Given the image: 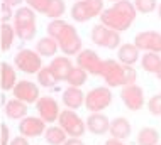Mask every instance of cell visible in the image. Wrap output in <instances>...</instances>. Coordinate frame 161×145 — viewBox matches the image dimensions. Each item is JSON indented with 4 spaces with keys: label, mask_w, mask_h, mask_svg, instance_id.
<instances>
[{
    "label": "cell",
    "mask_w": 161,
    "mask_h": 145,
    "mask_svg": "<svg viewBox=\"0 0 161 145\" xmlns=\"http://www.w3.org/2000/svg\"><path fill=\"white\" fill-rule=\"evenodd\" d=\"M86 78H88V73L83 71L81 68H78V66H73V69L69 71L66 81H68L69 86L80 88L81 85H85V83H86Z\"/></svg>",
    "instance_id": "cell-27"
},
{
    "label": "cell",
    "mask_w": 161,
    "mask_h": 145,
    "mask_svg": "<svg viewBox=\"0 0 161 145\" xmlns=\"http://www.w3.org/2000/svg\"><path fill=\"white\" fill-rule=\"evenodd\" d=\"M64 10H66L64 0H49L46 8V15L51 17V20H54V19H59L64 14Z\"/></svg>",
    "instance_id": "cell-30"
},
{
    "label": "cell",
    "mask_w": 161,
    "mask_h": 145,
    "mask_svg": "<svg viewBox=\"0 0 161 145\" xmlns=\"http://www.w3.org/2000/svg\"><path fill=\"white\" fill-rule=\"evenodd\" d=\"M36 110H37V117L41 118L44 123H54L59 117V105L53 96H39V100L36 101Z\"/></svg>",
    "instance_id": "cell-8"
},
{
    "label": "cell",
    "mask_w": 161,
    "mask_h": 145,
    "mask_svg": "<svg viewBox=\"0 0 161 145\" xmlns=\"http://www.w3.org/2000/svg\"><path fill=\"white\" fill-rule=\"evenodd\" d=\"M22 2H24V0H3V3H5V5H8V7H12V8L17 7L19 3H22Z\"/></svg>",
    "instance_id": "cell-40"
},
{
    "label": "cell",
    "mask_w": 161,
    "mask_h": 145,
    "mask_svg": "<svg viewBox=\"0 0 161 145\" xmlns=\"http://www.w3.org/2000/svg\"><path fill=\"white\" fill-rule=\"evenodd\" d=\"M100 76L103 78L105 85L108 88L115 86H129L136 85L137 81V71L132 66H124L115 59H105L102 61V69Z\"/></svg>",
    "instance_id": "cell-2"
},
{
    "label": "cell",
    "mask_w": 161,
    "mask_h": 145,
    "mask_svg": "<svg viewBox=\"0 0 161 145\" xmlns=\"http://www.w3.org/2000/svg\"><path fill=\"white\" fill-rule=\"evenodd\" d=\"M47 68H49V71L53 73L56 81H66L69 71L73 69V63H71L69 58H66V56H58V58H54L53 61H51Z\"/></svg>",
    "instance_id": "cell-16"
},
{
    "label": "cell",
    "mask_w": 161,
    "mask_h": 145,
    "mask_svg": "<svg viewBox=\"0 0 161 145\" xmlns=\"http://www.w3.org/2000/svg\"><path fill=\"white\" fill-rule=\"evenodd\" d=\"M112 2H117V0H112Z\"/></svg>",
    "instance_id": "cell-44"
},
{
    "label": "cell",
    "mask_w": 161,
    "mask_h": 145,
    "mask_svg": "<svg viewBox=\"0 0 161 145\" xmlns=\"http://www.w3.org/2000/svg\"><path fill=\"white\" fill-rule=\"evenodd\" d=\"M103 145H127V143H125V142H119V140H114V138H108Z\"/></svg>",
    "instance_id": "cell-41"
},
{
    "label": "cell",
    "mask_w": 161,
    "mask_h": 145,
    "mask_svg": "<svg viewBox=\"0 0 161 145\" xmlns=\"http://www.w3.org/2000/svg\"><path fill=\"white\" fill-rule=\"evenodd\" d=\"M120 98H122V103L130 110V111H139V110L144 106V103H146L144 90H142L139 85L124 86L122 91H120Z\"/></svg>",
    "instance_id": "cell-11"
},
{
    "label": "cell",
    "mask_w": 161,
    "mask_h": 145,
    "mask_svg": "<svg viewBox=\"0 0 161 145\" xmlns=\"http://www.w3.org/2000/svg\"><path fill=\"white\" fill-rule=\"evenodd\" d=\"M8 145H29V142L25 137H22V135H17V137L10 138V143Z\"/></svg>",
    "instance_id": "cell-38"
},
{
    "label": "cell",
    "mask_w": 161,
    "mask_h": 145,
    "mask_svg": "<svg viewBox=\"0 0 161 145\" xmlns=\"http://www.w3.org/2000/svg\"><path fill=\"white\" fill-rule=\"evenodd\" d=\"M130 132H132V127H130V122L125 117H117V118H114V120H110L108 133L112 135L114 140L125 142V140L130 137Z\"/></svg>",
    "instance_id": "cell-15"
},
{
    "label": "cell",
    "mask_w": 161,
    "mask_h": 145,
    "mask_svg": "<svg viewBox=\"0 0 161 145\" xmlns=\"http://www.w3.org/2000/svg\"><path fill=\"white\" fill-rule=\"evenodd\" d=\"M27 2V7L32 8L34 12H41V14H46V8L49 0H25Z\"/></svg>",
    "instance_id": "cell-35"
},
{
    "label": "cell",
    "mask_w": 161,
    "mask_h": 145,
    "mask_svg": "<svg viewBox=\"0 0 161 145\" xmlns=\"http://www.w3.org/2000/svg\"><path fill=\"white\" fill-rule=\"evenodd\" d=\"M12 91H14L15 100H19V101H22L25 105L36 103L39 100V86L34 85L32 81H25V80L17 81Z\"/></svg>",
    "instance_id": "cell-13"
},
{
    "label": "cell",
    "mask_w": 161,
    "mask_h": 145,
    "mask_svg": "<svg viewBox=\"0 0 161 145\" xmlns=\"http://www.w3.org/2000/svg\"><path fill=\"white\" fill-rule=\"evenodd\" d=\"M66 27H68V22H64L63 19H54L47 24V36L58 42V39L63 36V32L66 30Z\"/></svg>",
    "instance_id": "cell-29"
},
{
    "label": "cell",
    "mask_w": 161,
    "mask_h": 145,
    "mask_svg": "<svg viewBox=\"0 0 161 145\" xmlns=\"http://www.w3.org/2000/svg\"><path fill=\"white\" fill-rule=\"evenodd\" d=\"M132 3H134L136 12H141V14H149V12H153L158 7L156 0H134Z\"/></svg>",
    "instance_id": "cell-32"
},
{
    "label": "cell",
    "mask_w": 161,
    "mask_h": 145,
    "mask_svg": "<svg viewBox=\"0 0 161 145\" xmlns=\"http://www.w3.org/2000/svg\"><path fill=\"white\" fill-rule=\"evenodd\" d=\"M63 103L68 110H76L80 108L81 105H85V93L80 90V88H73L68 86L66 90L63 91Z\"/></svg>",
    "instance_id": "cell-19"
},
{
    "label": "cell",
    "mask_w": 161,
    "mask_h": 145,
    "mask_svg": "<svg viewBox=\"0 0 161 145\" xmlns=\"http://www.w3.org/2000/svg\"><path fill=\"white\" fill-rule=\"evenodd\" d=\"M103 10V0H78L71 7V17L76 22H86L98 17Z\"/></svg>",
    "instance_id": "cell-6"
},
{
    "label": "cell",
    "mask_w": 161,
    "mask_h": 145,
    "mask_svg": "<svg viewBox=\"0 0 161 145\" xmlns=\"http://www.w3.org/2000/svg\"><path fill=\"white\" fill-rule=\"evenodd\" d=\"M19 132L25 138L39 137L46 132V123L39 117H24L19 123Z\"/></svg>",
    "instance_id": "cell-14"
},
{
    "label": "cell",
    "mask_w": 161,
    "mask_h": 145,
    "mask_svg": "<svg viewBox=\"0 0 161 145\" xmlns=\"http://www.w3.org/2000/svg\"><path fill=\"white\" fill-rule=\"evenodd\" d=\"M110 32V29L105 27L103 24H97L92 27V32H90V37H92V42L97 44V46L103 47L105 46V41H107V36Z\"/></svg>",
    "instance_id": "cell-28"
},
{
    "label": "cell",
    "mask_w": 161,
    "mask_h": 145,
    "mask_svg": "<svg viewBox=\"0 0 161 145\" xmlns=\"http://www.w3.org/2000/svg\"><path fill=\"white\" fill-rule=\"evenodd\" d=\"M5 115L10 120H22L27 115V105L19 101V100H8L5 103Z\"/></svg>",
    "instance_id": "cell-21"
},
{
    "label": "cell",
    "mask_w": 161,
    "mask_h": 145,
    "mask_svg": "<svg viewBox=\"0 0 161 145\" xmlns=\"http://www.w3.org/2000/svg\"><path fill=\"white\" fill-rule=\"evenodd\" d=\"M108 125H110V122H108V118L103 115V113H90L88 118H86V122H85L86 130H88L90 133H93V135L107 133Z\"/></svg>",
    "instance_id": "cell-17"
},
{
    "label": "cell",
    "mask_w": 161,
    "mask_h": 145,
    "mask_svg": "<svg viewBox=\"0 0 161 145\" xmlns=\"http://www.w3.org/2000/svg\"><path fill=\"white\" fill-rule=\"evenodd\" d=\"M58 123H59V127H61L63 132L68 135L69 138H80L81 135L85 133V130H86L85 122L81 120L73 110H68V108L59 111Z\"/></svg>",
    "instance_id": "cell-5"
},
{
    "label": "cell",
    "mask_w": 161,
    "mask_h": 145,
    "mask_svg": "<svg viewBox=\"0 0 161 145\" xmlns=\"http://www.w3.org/2000/svg\"><path fill=\"white\" fill-rule=\"evenodd\" d=\"M141 66L144 71L156 74L161 66V56L156 54V52H144L141 56Z\"/></svg>",
    "instance_id": "cell-25"
},
{
    "label": "cell",
    "mask_w": 161,
    "mask_h": 145,
    "mask_svg": "<svg viewBox=\"0 0 161 145\" xmlns=\"http://www.w3.org/2000/svg\"><path fill=\"white\" fill-rule=\"evenodd\" d=\"M76 2H78V0H76Z\"/></svg>",
    "instance_id": "cell-45"
},
{
    "label": "cell",
    "mask_w": 161,
    "mask_h": 145,
    "mask_svg": "<svg viewBox=\"0 0 161 145\" xmlns=\"http://www.w3.org/2000/svg\"><path fill=\"white\" fill-rule=\"evenodd\" d=\"M10 19H14V8L2 3V20L3 22H8Z\"/></svg>",
    "instance_id": "cell-37"
},
{
    "label": "cell",
    "mask_w": 161,
    "mask_h": 145,
    "mask_svg": "<svg viewBox=\"0 0 161 145\" xmlns=\"http://www.w3.org/2000/svg\"><path fill=\"white\" fill-rule=\"evenodd\" d=\"M63 145H85V143L81 142L80 138H66V142H64Z\"/></svg>",
    "instance_id": "cell-39"
},
{
    "label": "cell",
    "mask_w": 161,
    "mask_h": 145,
    "mask_svg": "<svg viewBox=\"0 0 161 145\" xmlns=\"http://www.w3.org/2000/svg\"><path fill=\"white\" fill-rule=\"evenodd\" d=\"M117 59L124 66H132L141 59V54H139V49L134 44L125 42L122 46H119V49H117Z\"/></svg>",
    "instance_id": "cell-18"
},
{
    "label": "cell",
    "mask_w": 161,
    "mask_h": 145,
    "mask_svg": "<svg viewBox=\"0 0 161 145\" xmlns=\"http://www.w3.org/2000/svg\"><path fill=\"white\" fill-rule=\"evenodd\" d=\"M15 36L22 41H31L36 36V14L29 7H19L14 14Z\"/></svg>",
    "instance_id": "cell-3"
},
{
    "label": "cell",
    "mask_w": 161,
    "mask_h": 145,
    "mask_svg": "<svg viewBox=\"0 0 161 145\" xmlns=\"http://www.w3.org/2000/svg\"><path fill=\"white\" fill-rule=\"evenodd\" d=\"M112 98L114 96H112V91L108 90V86H97L85 95V106L92 113H100L102 110L110 106Z\"/></svg>",
    "instance_id": "cell-4"
},
{
    "label": "cell",
    "mask_w": 161,
    "mask_h": 145,
    "mask_svg": "<svg viewBox=\"0 0 161 145\" xmlns=\"http://www.w3.org/2000/svg\"><path fill=\"white\" fill-rule=\"evenodd\" d=\"M76 66L81 68L83 71L93 76H100V69H102V59L95 51L92 49H81L76 54Z\"/></svg>",
    "instance_id": "cell-12"
},
{
    "label": "cell",
    "mask_w": 161,
    "mask_h": 145,
    "mask_svg": "<svg viewBox=\"0 0 161 145\" xmlns=\"http://www.w3.org/2000/svg\"><path fill=\"white\" fill-rule=\"evenodd\" d=\"M58 49H59L58 42H56L54 39H51L49 36H46V37H41L36 42V49H34V51H36L41 58H42V56H44V58H49V56H54Z\"/></svg>",
    "instance_id": "cell-22"
},
{
    "label": "cell",
    "mask_w": 161,
    "mask_h": 145,
    "mask_svg": "<svg viewBox=\"0 0 161 145\" xmlns=\"http://www.w3.org/2000/svg\"><path fill=\"white\" fill-rule=\"evenodd\" d=\"M15 68L22 73L34 74L42 68V58L32 49H20L15 54Z\"/></svg>",
    "instance_id": "cell-7"
},
{
    "label": "cell",
    "mask_w": 161,
    "mask_h": 145,
    "mask_svg": "<svg viewBox=\"0 0 161 145\" xmlns=\"http://www.w3.org/2000/svg\"><path fill=\"white\" fill-rule=\"evenodd\" d=\"M10 143V130L5 123L0 125V145H8Z\"/></svg>",
    "instance_id": "cell-36"
},
{
    "label": "cell",
    "mask_w": 161,
    "mask_h": 145,
    "mask_svg": "<svg viewBox=\"0 0 161 145\" xmlns=\"http://www.w3.org/2000/svg\"><path fill=\"white\" fill-rule=\"evenodd\" d=\"M66 137L68 135L64 133L59 125L58 127H49V128H46V132H44V138L49 145H63L66 142Z\"/></svg>",
    "instance_id": "cell-26"
},
{
    "label": "cell",
    "mask_w": 161,
    "mask_h": 145,
    "mask_svg": "<svg viewBox=\"0 0 161 145\" xmlns=\"http://www.w3.org/2000/svg\"><path fill=\"white\" fill-rule=\"evenodd\" d=\"M156 76H158V80L161 81V66H159V69H158V73H156Z\"/></svg>",
    "instance_id": "cell-42"
},
{
    "label": "cell",
    "mask_w": 161,
    "mask_h": 145,
    "mask_svg": "<svg viewBox=\"0 0 161 145\" xmlns=\"http://www.w3.org/2000/svg\"><path fill=\"white\" fill-rule=\"evenodd\" d=\"M15 83H17V74L14 66L8 63H2L0 64V86H2V90L3 91L14 90Z\"/></svg>",
    "instance_id": "cell-20"
},
{
    "label": "cell",
    "mask_w": 161,
    "mask_h": 145,
    "mask_svg": "<svg viewBox=\"0 0 161 145\" xmlns=\"http://www.w3.org/2000/svg\"><path fill=\"white\" fill-rule=\"evenodd\" d=\"M37 83L41 86H44V88H51L58 81L54 80V76H53V73L49 71V68H47V66H42V68L37 71Z\"/></svg>",
    "instance_id": "cell-31"
},
{
    "label": "cell",
    "mask_w": 161,
    "mask_h": 145,
    "mask_svg": "<svg viewBox=\"0 0 161 145\" xmlns=\"http://www.w3.org/2000/svg\"><path fill=\"white\" fill-rule=\"evenodd\" d=\"M137 145H159V132L154 127H144L137 133Z\"/></svg>",
    "instance_id": "cell-23"
},
{
    "label": "cell",
    "mask_w": 161,
    "mask_h": 145,
    "mask_svg": "<svg viewBox=\"0 0 161 145\" xmlns=\"http://www.w3.org/2000/svg\"><path fill=\"white\" fill-rule=\"evenodd\" d=\"M158 15H159V19H161V3L158 5Z\"/></svg>",
    "instance_id": "cell-43"
},
{
    "label": "cell",
    "mask_w": 161,
    "mask_h": 145,
    "mask_svg": "<svg viewBox=\"0 0 161 145\" xmlns=\"http://www.w3.org/2000/svg\"><path fill=\"white\" fill-rule=\"evenodd\" d=\"M14 37H15V29L12 24L3 22L0 27V49L2 51H8L10 46L14 44Z\"/></svg>",
    "instance_id": "cell-24"
},
{
    "label": "cell",
    "mask_w": 161,
    "mask_h": 145,
    "mask_svg": "<svg viewBox=\"0 0 161 145\" xmlns=\"http://www.w3.org/2000/svg\"><path fill=\"white\" fill-rule=\"evenodd\" d=\"M132 44L139 51L159 54L161 52V34L156 32V30H142V32L136 34Z\"/></svg>",
    "instance_id": "cell-10"
},
{
    "label": "cell",
    "mask_w": 161,
    "mask_h": 145,
    "mask_svg": "<svg viewBox=\"0 0 161 145\" xmlns=\"http://www.w3.org/2000/svg\"><path fill=\"white\" fill-rule=\"evenodd\" d=\"M81 37L78 36L76 29L71 24H68L63 36L58 39V47L64 52V56H76L81 51Z\"/></svg>",
    "instance_id": "cell-9"
},
{
    "label": "cell",
    "mask_w": 161,
    "mask_h": 145,
    "mask_svg": "<svg viewBox=\"0 0 161 145\" xmlns=\"http://www.w3.org/2000/svg\"><path fill=\"white\" fill-rule=\"evenodd\" d=\"M98 17L100 24L120 34L127 30L132 25V22L136 20V8L130 0H117L112 7L103 8Z\"/></svg>",
    "instance_id": "cell-1"
},
{
    "label": "cell",
    "mask_w": 161,
    "mask_h": 145,
    "mask_svg": "<svg viewBox=\"0 0 161 145\" xmlns=\"http://www.w3.org/2000/svg\"><path fill=\"white\" fill-rule=\"evenodd\" d=\"M147 110H149L151 115L154 117H161V95H154L149 98L147 101Z\"/></svg>",
    "instance_id": "cell-33"
},
{
    "label": "cell",
    "mask_w": 161,
    "mask_h": 145,
    "mask_svg": "<svg viewBox=\"0 0 161 145\" xmlns=\"http://www.w3.org/2000/svg\"><path fill=\"white\" fill-rule=\"evenodd\" d=\"M119 46H120V34L110 29V32H108V36H107V41H105V46H103V47H107V49H117Z\"/></svg>",
    "instance_id": "cell-34"
}]
</instances>
